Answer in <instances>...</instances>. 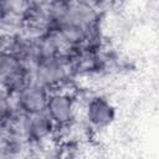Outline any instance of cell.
I'll return each mask as SVG.
<instances>
[{
    "mask_svg": "<svg viewBox=\"0 0 159 159\" xmlns=\"http://www.w3.org/2000/svg\"><path fill=\"white\" fill-rule=\"evenodd\" d=\"M48 106H50V111L52 116L57 118L58 120H63L70 116L71 106H70L68 99L65 97H61V96L53 97Z\"/></svg>",
    "mask_w": 159,
    "mask_h": 159,
    "instance_id": "cell-1",
    "label": "cell"
},
{
    "mask_svg": "<svg viewBox=\"0 0 159 159\" xmlns=\"http://www.w3.org/2000/svg\"><path fill=\"white\" fill-rule=\"evenodd\" d=\"M22 101L29 111H37L43 103V94L37 88H30L24 93Z\"/></svg>",
    "mask_w": 159,
    "mask_h": 159,
    "instance_id": "cell-2",
    "label": "cell"
},
{
    "mask_svg": "<svg viewBox=\"0 0 159 159\" xmlns=\"http://www.w3.org/2000/svg\"><path fill=\"white\" fill-rule=\"evenodd\" d=\"M108 112H109V107L104 102H102L99 99L94 101L91 104V116H92L93 120L103 122L104 120L103 118H106L108 116Z\"/></svg>",
    "mask_w": 159,
    "mask_h": 159,
    "instance_id": "cell-3",
    "label": "cell"
}]
</instances>
